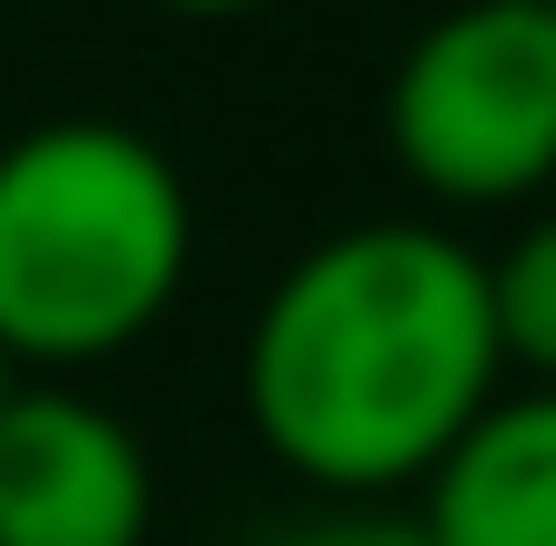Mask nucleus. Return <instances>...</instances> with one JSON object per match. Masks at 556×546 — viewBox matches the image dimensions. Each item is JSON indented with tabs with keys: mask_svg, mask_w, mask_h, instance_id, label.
I'll return each instance as SVG.
<instances>
[{
	"mask_svg": "<svg viewBox=\"0 0 556 546\" xmlns=\"http://www.w3.org/2000/svg\"><path fill=\"white\" fill-rule=\"evenodd\" d=\"M258 546H433L413 526V506H319L299 526H268Z\"/></svg>",
	"mask_w": 556,
	"mask_h": 546,
	"instance_id": "obj_7",
	"label": "nucleus"
},
{
	"mask_svg": "<svg viewBox=\"0 0 556 546\" xmlns=\"http://www.w3.org/2000/svg\"><path fill=\"white\" fill-rule=\"evenodd\" d=\"M155 11H186V21H227V11H258V0H155Z\"/></svg>",
	"mask_w": 556,
	"mask_h": 546,
	"instance_id": "obj_8",
	"label": "nucleus"
},
{
	"mask_svg": "<svg viewBox=\"0 0 556 546\" xmlns=\"http://www.w3.org/2000/svg\"><path fill=\"white\" fill-rule=\"evenodd\" d=\"M11 382H21V371H11V361H0V392H11Z\"/></svg>",
	"mask_w": 556,
	"mask_h": 546,
	"instance_id": "obj_9",
	"label": "nucleus"
},
{
	"mask_svg": "<svg viewBox=\"0 0 556 546\" xmlns=\"http://www.w3.org/2000/svg\"><path fill=\"white\" fill-rule=\"evenodd\" d=\"M484 300H495V361H505V382L556 392V206H536V217L484 258Z\"/></svg>",
	"mask_w": 556,
	"mask_h": 546,
	"instance_id": "obj_6",
	"label": "nucleus"
},
{
	"mask_svg": "<svg viewBox=\"0 0 556 546\" xmlns=\"http://www.w3.org/2000/svg\"><path fill=\"white\" fill-rule=\"evenodd\" d=\"M536 11H556V0H536Z\"/></svg>",
	"mask_w": 556,
	"mask_h": 546,
	"instance_id": "obj_10",
	"label": "nucleus"
},
{
	"mask_svg": "<svg viewBox=\"0 0 556 546\" xmlns=\"http://www.w3.org/2000/svg\"><path fill=\"white\" fill-rule=\"evenodd\" d=\"M505 392L484 247L371 217L299 247L248 320V423L330 506H392Z\"/></svg>",
	"mask_w": 556,
	"mask_h": 546,
	"instance_id": "obj_1",
	"label": "nucleus"
},
{
	"mask_svg": "<svg viewBox=\"0 0 556 546\" xmlns=\"http://www.w3.org/2000/svg\"><path fill=\"white\" fill-rule=\"evenodd\" d=\"M381 144L433 206H526L556 186V11L454 0L381 82Z\"/></svg>",
	"mask_w": 556,
	"mask_h": 546,
	"instance_id": "obj_3",
	"label": "nucleus"
},
{
	"mask_svg": "<svg viewBox=\"0 0 556 546\" xmlns=\"http://www.w3.org/2000/svg\"><path fill=\"white\" fill-rule=\"evenodd\" d=\"M155 454L83 382L0 392V546H144Z\"/></svg>",
	"mask_w": 556,
	"mask_h": 546,
	"instance_id": "obj_4",
	"label": "nucleus"
},
{
	"mask_svg": "<svg viewBox=\"0 0 556 546\" xmlns=\"http://www.w3.org/2000/svg\"><path fill=\"white\" fill-rule=\"evenodd\" d=\"M413 526L433 546H556V392L505 382L422 474Z\"/></svg>",
	"mask_w": 556,
	"mask_h": 546,
	"instance_id": "obj_5",
	"label": "nucleus"
},
{
	"mask_svg": "<svg viewBox=\"0 0 556 546\" xmlns=\"http://www.w3.org/2000/svg\"><path fill=\"white\" fill-rule=\"evenodd\" d=\"M197 268L176 155L114 114H52L0 144V361L83 371L135 351Z\"/></svg>",
	"mask_w": 556,
	"mask_h": 546,
	"instance_id": "obj_2",
	"label": "nucleus"
}]
</instances>
